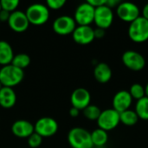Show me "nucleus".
Instances as JSON below:
<instances>
[{"label": "nucleus", "instance_id": "4c0bfd02", "mask_svg": "<svg viewBox=\"0 0 148 148\" xmlns=\"http://www.w3.org/2000/svg\"></svg>", "mask_w": 148, "mask_h": 148}, {"label": "nucleus", "instance_id": "c9c22d12", "mask_svg": "<svg viewBox=\"0 0 148 148\" xmlns=\"http://www.w3.org/2000/svg\"><path fill=\"white\" fill-rule=\"evenodd\" d=\"M2 88H3V85H2V84H1V82H0V89H1Z\"/></svg>", "mask_w": 148, "mask_h": 148}, {"label": "nucleus", "instance_id": "20e7f679", "mask_svg": "<svg viewBox=\"0 0 148 148\" xmlns=\"http://www.w3.org/2000/svg\"><path fill=\"white\" fill-rule=\"evenodd\" d=\"M25 14L29 23L34 25L44 24L49 18V9L42 3H33L29 5Z\"/></svg>", "mask_w": 148, "mask_h": 148}, {"label": "nucleus", "instance_id": "cd10ccee", "mask_svg": "<svg viewBox=\"0 0 148 148\" xmlns=\"http://www.w3.org/2000/svg\"><path fill=\"white\" fill-rule=\"evenodd\" d=\"M66 3V0H47L46 5L51 10H60Z\"/></svg>", "mask_w": 148, "mask_h": 148}, {"label": "nucleus", "instance_id": "dca6fc26", "mask_svg": "<svg viewBox=\"0 0 148 148\" xmlns=\"http://www.w3.org/2000/svg\"><path fill=\"white\" fill-rule=\"evenodd\" d=\"M12 134L19 138H29L34 132V125L25 120L16 121L11 126Z\"/></svg>", "mask_w": 148, "mask_h": 148}, {"label": "nucleus", "instance_id": "c85d7f7f", "mask_svg": "<svg viewBox=\"0 0 148 148\" xmlns=\"http://www.w3.org/2000/svg\"><path fill=\"white\" fill-rule=\"evenodd\" d=\"M10 16V12H8L4 10H1V11H0V23H4V22L8 23Z\"/></svg>", "mask_w": 148, "mask_h": 148}, {"label": "nucleus", "instance_id": "6e6552de", "mask_svg": "<svg viewBox=\"0 0 148 148\" xmlns=\"http://www.w3.org/2000/svg\"><path fill=\"white\" fill-rule=\"evenodd\" d=\"M116 13L120 19L131 23L140 16L139 7L131 2H121L116 8Z\"/></svg>", "mask_w": 148, "mask_h": 148}, {"label": "nucleus", "instance_id": "bb28decb", "mask_svg": "<svg viewBox=\"0 0 148 148\" xmlns=\"http://www.w3.org/2000/svg\"><path fill=\"white\" fill-rule=\"evenodd\" d=\"M28 139V144L31 148L39 147L42 142V137L40 136L38 134L34 132Z\"/></svg>", "mask_w": 148, "mask_h": 148}, {"label": "nucleus", "instance_id": "2f4dec72", "mask_svg": "<svg viewBox=\"0 0 148 148\" xmlns=\"http://www.w3.org/2000/svg\"><path fill=\"white\" fill-rule=\"evenodd\" d=\"M94 34H95V38H102L105 36V29L101 28L94 29Z\"/></svg>", "mask_w": 148, "mask_h": 148}, {"label": "nucleus", "instance_id": "5701e85b", "mask_svg": "<svg viewBox=\"0 0 148 148\" xmlns=\"http://www.w3.org/2000/svg\"><path fill=\"white\" fill-rule=\"evenodd\" d=\"M10 64L23 70V69L27 68L30 64V57L29 55L25 53H20L15 55Z\"/></svg>", "mask_w": 148, "mask_h": 148}, {"label": "nucleus", "instance_id": "393cba45", "mask_svg": "<svg viewBox=\"0 0 148 148\" xmlns=\"http://www.w3.org/2000/svg\"><path fill=\"white\" fill-rule=\"evenodd\" d=\"M129 94L132 96L133 99H135L137 101L140 100L141 98L145 97V87H143L140 83H134L129 89Z\"/></svg>", "mask_w": 148, "mask_h": 148}, {"label": "nucleus", "instance_id": "f257e3e1", "mask_svg": "<svg viewBox=\"0 0 148 148\" xmlns=\"http://www.w3.org/2000/svg\"><path fill=\"white\" fill-rule=\"evenodd\" d=\"M24 72L12 64L3 66L0 69V82L3 87L13 88L23 81Z\"/></svg>", "mask_w": 148, "mask_h": 148}, {"label": "nucleus", "instance_id": "39448f33", "mask_svg": "<svg viewBox=\"0 0 148 148\" xmlns=\"http://www.w3.org/2000/svg\"><path fill=\"white\" fill-rule=\"evenodd\" d=\"M97 121L99 128L108 132L114 129L119 125L120 114L114 108H108L101 111Z\"/></svg>", "mask_w": 148, "mask_h": 148}, {"label": "nucleus", "instance_id": "f3484780", "mask_svg": "<svg viewBox=\"0 0 148 148\" xmlns=\"http://www.w3.org/2000/svg\"><path fill=\"white\" fill-rule=\"evenodd\" d=\"M94 76L100 83H107L112 78V69L105 62H99L94 69Z\"/></svg>", "mask_w": 148, "mask_h": 148}, {"label": "nucleus", "instance_id": "423d86ee", "mask_svg": "<svg viewBox=\"0 0 148 148\" xmlns=\"http://www.w3.org/2000/svg\"><path fill=\"white\" fill-rule=\"evenodd\" d=\"M95 10V8L90 5L88 2L81 3L75 11L74 19L75 23L80 26H90L94 22Z\"/></svg>", "mask_w": 148, "mask_h": 148}, {"label": "nucleus", "instance_id": "4468645a", "mask_svg": "<svg viewBox=\"0 0 148 148\" xmlns=\"http://www.w3.org/2000/svg\"><path fill=\"white\" fill-rule=\"evenodd\" d=\"M74 41L81 45L91 43L95 39L94 29L91 26H76L72 33Z\"/></svg>", "mask_w": 148, "mask_h": 148}, {"label": "nucleus", "instance_id": "7c9ffc66", "mask_svg": "<svg viewBox=\"0 0 148 148\" xmlns=\"http://www.w3.org/2000/svg\"><path fill=\"white\" fill-rule=\"evenodd\" d=\"M121 2L119 0H106V5L108 7H109L110 9L113 8H117L118 5L121 3Z\"/></svg>", "mask_w": 148, "mask_h": 148}, {"label": "nucleus", "instance_id": "2eb2a0df", "mask_svg": "<svg viewBox=\"0 0 148 148\" xmlns=\"http://www.w3.org/2000/svg\"><path fill=\"white\" fill-rule=\"evenodd\" d=\"M133 102V98L127 90L117 92L113 98V108L119 114L128 110Z\"/></svg>", "mask_w": 148, "mask_h": 148}, {"label": "nucleus", "instance_id": "b1692460", "mask_svg": "<svg viewBox=\"0 0 148 148\" xmlns=\"http://www.w3.org/2000/svg\"><path fill=\"white\" fill-rule=\"evenodd\" d=\"M101 113V110L99 108V107L95 105L90 104L86 108L83 109L84 116L89 121H97Z\"/></svg>", "mask_w": 148, "mask_h": 148}, {"label": "nucleus", "instance_id": "a211bd4d", "mask_svg": "<svg viewBox=\"0 0 148 148\" xmlns=\"http://www.w3.org/2000/svg\"><path fill=\"white\" fill-rule=\"evenodd\" d=\"M16 95L12 88L3 87L0 89V106L3 108H10L15 106Z\"/></svg>", "mask_w": 148, "mask_h": 148}, {"label": "nucleus", "instance_id": "4be33fe9", "mask_svg": "<svg viewBox=\"0 0 148 148\" xmlns=\"http://www.w3.org/2000/svg\"><path fill=\"white\" fill-rule=\"evenodd\" d=\"M135 113L139 119L143 121H148V98L143 97L137 101L135 105Z\"/></svg>", "mask_w": 148, "mask_h": 148}, {"label": "nucleus", "instance_id": "473e14b6", "mask_svg": "<svg viewBox=\"0 0 148 148\" xmlns=\"http://www.w3.org/2000/svg\"><path fill=\"white\" fill-rule=\"evenodd\" d=\"M79 114H80V110L79 109H77V108H70V110H69V115L71 116V117H73V118H75V117H77L78 115H79Z\"/></svg>", "mask_w": 148, "mask_h": 148}, {"label": "nucleus", "instance_id": "9b49d317", "mask_svg": "<svg viewBox=\"0 0 148 148\" xmlns=\"http://www.w3.org/2000/svg\"><path fill=\"white\" fill-rule=\"evenodd\" d=\"M53 30L61 36L72 34L76 28V23L74 17L69 16H61L57 17L52 24Z\"/></svg>", "mask_w": 148, "mask_h": 148}, {"label": "nucleus", "instance_id": "412c9836", "mask_svg": "<svg viewBox=\"0 0 148 148\" xmlns=\"http://www.w3.org/2000/svg\"><path fill=\"white\" fill-rule=\"evenodd\" d=\"M139 121V117L136 114L134 110H126L120 114V121L127 127H133Z\"/></svg>", "mask_w": 148, "mask_h": 148}, {"label": "nucleus", "instance_id": "aec40b11", "mask_svg": "<svg viewBox=\"0 0 148 148\" xmlns=\"http://www.w3.org/2000/svg\"><path fill=\"white\" fill-rule=\"evenodd\" d=\"M91 140L94 147H103L107 144L108 140V132L98 127L97 129L94 130L91 133Z\"/></svg>", "mask_w": 148, "mask_h": 148}, {"label": "nucleus", "instance_id": "f8f14e48", "mask_svg": "<svg viewBox=\"0 0 148 148\" xmlns=\"http://www.w3.org/2000/svg\"><path fill=\"white\" fill-rule=\"evenodd\" d=\"M8 24L12 30L16 32H23L28 29L30 23L25 12L21 10H15L10 13Z\"/></svg>", "mask_w": 148, "mask_h": 148}, {"label": "nucleus", "instance_id": "9d476101", "mask_svg": "<svg viewBox=\"0 0 148 148\" xmlns=\"http://www.w3.org/2000/svg\"><path fill=\"white\" fill-rule=\"evenodd\" d=\"M122 62L124 65L133 71H140L145 68L146 60L144 56L134 50H127L122 55Z\"/></svg>", "mask_w": 148, "mask_h": 148}, {"label": "nucleus", "instance_id": "c756f323", "mask_svg": "<svg viewBox=\"0 0 148 148\" xmlns=\"http://www.w3.org/2000/svg\"><path fill=\"white\" fill-rule=\"evenodd\" d=\"M90 5H92L94 8H97L102 5L106 4V0H88L87 1Z\"/></svg>", "mask_w": 148, "mask_h": 148}, {"label": "nucleus", "instance_id": "ddd939ff", "mask_svg": "<svg viewBox=\"0 0 148 148\" xmlns=\"http://www.w3.org/2000/svg\"><path fill=\"white\" fill-rule=\"evenodd\" d=\"M70 101L73 108H75L79 110H83L88 105H90L91 95L88 89L84 88H78L72 92Z\"/></svg>", "mask_w": 148, "mask_h": 148}, {"label": "nucleus", "instance_id": "7ed1b4c3", "mask_svg": "<svg viewBox=\"0 0 148 148\" xmlns=\"http://www.w3.org/2000/svg\"><path fill=\"white\" fill-rule=\"evenodd\" d=\"M128 36L136 43H141L147 41L148 20L140 16L132 22L128 28Z\"/></svg>", "mask_w": 148, "mask_h": 148}, {"label": "nucleus", "instance_id": "a878e982", "mask_svg": "<svg viewBox=\"0 0 148 148\" xmlns=\"http://www.w3.org/2000/svg\"><path fill=\"white\" fill-rule=\"evenodd\" d=\"M2 10H4L8 12H13L16 10L17 6L19 5L18 0H0Z\"/></svg>", "mask_w": 148, "mask_h": 148}, {"label": "nucleus", "instance_id": "f03ea898", "mask_svg": "<svg viewBox=\"0 0 148 148\" xmlns=\"http://www.w3.org/2000/svg\"><path fill=\"white\" fill-rule=\"evenodd\" d=\"M68 141L72 148H93L91 133L82 127H74L68 134Z\"/></svg>", "mask_w": 148, "mask_h": 148}, {"label": "nucleus", "instance_id": "6ab92c4d", "mask_svg": "<svg viewBox=\"0 0 148 148\" xmlns=\"http://www.w3.org/2000/svg\"><path fill=\"white\" fill-rule=\"evenodd\" d=\"M14 57V53L11 45L4 41H0V65L6 66L11 63Z\"/></svg>", "mask_w": 148, "mask_h": 148}, {"label": "nucleus", "instance_id": "f704fd0d", "mask_svg": "<svg viewBox=\"0 0 148 148\" xmlns=\"http://www.w3.org/2000/svg\"><path fill=\"white\" fill-rule=\"evenodd\" d=\"M145 95H146V97L148 98V82L147 83L146 87H145Z\"/></svg>", "mask_w": 148, "mask_h": 148}, {"label": "nucleus", "instance_id": "0eeeda50", "mask_svg": "<svg viewBox=\"0 0 148 148\" xmlns=\"http://www.w3.org/2000/svg\"><path fill=\"white\" fill-rule=\"evenodd\" d=\"M35 132L40 136L50 137L56 134L58 130L57 121L51 117H42L34 125Z\"/></svg>", "mask_w": 148, "mask_h": 148}, {"label": "nucleus", "instance_id": "72a5a7b5", "mask_svg": "<svg viewBox=\"0 0 148 148\" xmlns=\"http://www.w3.org/2000/svg\"><path fill=\"white\" fill-rule=\"evenodd\" d=\"M144 18H146L147 20H148V3L143 7V10H142V16Z\"/></svg>", "mask_w": 148, "mask_h": 148}, {"label": "nucleus", "instance_id": "e433bc0d", "mask_svg": "<svg viewBox=\"0 0 148 148\" xmlns=\"http://www.w3.org/2000/svg\"><path fill=\"white\" fill-rule=\"evenodd\" d=\"M1 10H2V7H1V3H0V11H1Z\"/></svg>", "mask_w": 148, "mask_h": 148}, {"label": "nucleus", "instance_id": "1a4fd4ad", "mask_svg": "<svg viewBox=\"0 0 148 148\" xmlns=\"http://www.w3.org/2000/svg\"><path fill=\"white\" fill-rule=\"evenodd\" d=\"M113 21L114 12L112 9L108 7L106 4L95 8L94 23H95L97 28H101L106 30L112 25Z\"/></svg>", "mask_w": 148, "mask_h": 148}]
</instances>
